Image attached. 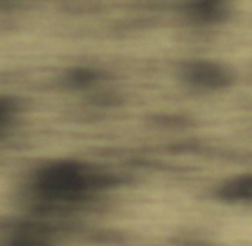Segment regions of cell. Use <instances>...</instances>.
Instances as JSON below:
<instances>
[{"label": "cell", "mask_w": 252, "mask_h": 246, "mask_svg": "<svg viewBox=\"0 0 252 246\" xmlns=\"http://www.w3.org/2000/svg\"><path fill=\"white\" fill-rule=\"evenodd\" d=\"M187 14L195 23L213 25L224 21L230 16V7L224 2H193L187 7Z\"/></svg>", "instance_id": "obj_4"}, {"label": "cell", "mask_w": 252, "mask_h": 246, "mask_svg": "<svg viewBox=\"0 0 252 246\" xmlns=\"http://www.w3.org/2000/svg\"><path fill=\"white\" fill-rule=\"evenodd\" d=\"M116 183L118 177L109 172L92 169L76 160H57L36 172L35 191L49 201H78Z\"/></svg>", "instance_id": "obj_1"}, {"label": "cell", "mask_w": 252, "mask_h": 246, "mask_svg": "<svg viewBox=\"0 0 252 246\" xmlns=\"http://www.w3.org/2000/svg\"><path fill=\"white\" fill-rule=\"evenodd\" d=\"M180 76L189 86L199 90H224L233 83V73L213 60H189L180 67Z\"/></svg>", "instance_id": "obj_2"}, {"label": "cell", "mask_w": 252, "mask_h": 246, "mask_svg": "<svg viewBox=\"0 0 252 246\" xmlns=\"http://www.w3.org/2000/svg\"><path fill=\"white\" fill-rule=\"evenodd\" d=\"M18 246H35V245H18Z\"/></svg>", "instance_id": "obj_6"}, {"label": "cell", "mask_w": 252, "mask_h": 246, "mask_svg": "<svg viewBox=\"0 0 252 246\" xmlns=\"http://www.w3.org/2000/svg\"><path fill=\"white\" fill-rule=\"evenodd\" d=\"M218 198L228 203L252 201V174H240L220 184L216 191Z\"/></svg>", "instance_id": "obj_3"}, {"label": "cell", "mask_w": 252, "mask_h": 246, "mask_svg": "<svg viewBox=\"0 0 252 246\" xmlns=\"http://www.w3.org/2000/svg\"><path fill=\"white\" fill-rule=\"evenodd\" d=\"M97 73L88 69V67H74L64 76V80H66L67 86L71 88H88L97 81Z\"/></svg>", "instance_id": "obj_5"}]
</instances>
